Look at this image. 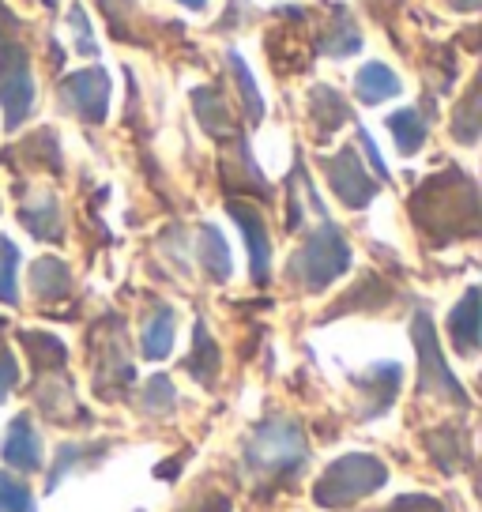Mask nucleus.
Masks as SVG:
<instances>
[{
    "instance_id": "nucleus-1",
    "label": "nucleus",
    "mask_w": 482,
    "mask_h": 512,
    "mask_svg": "<svg viewBox=\"0 0 482 512\" xmlns=\"http://www.w3.org/2000/svg\"><path fill=\"white\" fill-rule=\"evenodd\" d=\"M306 456V433L294 418H264L253 426L249 441H245V467L260 479L290 475L306 464Z\"/></svg>"
},
{
    "instance_id": "nucleus-2",
    "label": "nucleus",
    "mask_w": 482,
    "mask_h": 512,
    "mask_svg": "<svg viewBox=\"0 0 482 512\" xmlns=\"http://www.w3.org/2000/svg\"><path fill=\"white\" fill-rule=\"evenodd\" d=\"M388 482V467L373 456L351 452L321 475V482L313 486V497L321 509H351L354 501L370 497L373 490H381Z\"/></svg>"
},
{
    "instance_id": "nucleus-3",
    "label": "nucleus",
    "mask_w": 482,
    "mask_h": 512,
    "mask_svg": "<svg viewBox=\"0 0 482 512\" xmlns=\"http://www.w3.org/2000/svg\"><path fill=\"white\" fill-rule=\"evenodd\" d=\"M347 268H351V249L339 234V226L321 223V230H313L290 260V279L302 290H324Z\"/></svg>"
},
{
    "instance_id": "nucleus-4",
    "label": "nucleus",
    "mask_w": 482,
    "mask_h": 512,
    "mask_svg": "<svg viewBox=\"0 0 482 512\" xmlns=\"http://www.w3.org/2000/svg\"><path fill=\"white\" fill-rule=\"evenodd\" d=\"M411 336H415V347H418V392L441 396V400H456L460 407H467V392L460 388V381L452 377V369L445 366V358H441L434 324H430V313H426V309L415 313Z\"/></svg>"
},
{
    "instance_id": "nucleus-5",
    "label": "nucleus",
    "mask_w": 482,
    "mask_h": 512,
    "mask_svg": "<svg viewBox=\"0 0 482 512\" xmlns=\"http://www.w3.org/2000/svg\"><path fill=\"white\" fill-rule=\"evenodd\" d=\"M0 106H4V125L19 128L23 117L34 106V80H31V53L19 42L0 46Z\"/></svg>"
},
{
    "instance_id": "nucleus-6",
    "label": "nucleus",
    "mask_w": 482,
    "mask_h": 512,
    "mask_svg": "<svg viewBox=\"0 0 482 512\" xmlns=\"http://www.w3.org/2000/svg\"><path fill=\"white\" fill-rule=\"evenodd\" d=\"M61 95H65V106L76 113V117L91 121V125H102V121H106V110H110V76H106V68L72 72V76L61 83Z\"/></svg>"
},
{
    "instance_id": "nucleus-7",
    "label": "nucleus",
    "mask_w": 482,
    "mask_h": 512,
    "mask_svg": "<svg viewBox=\"0 0 482 512\" xmlns=\"http://www.w3.org/2000/svg\"><path fill=\"white\" fill-rule=\"evenodd\" d=\"M324 174H328V185L336 192L347 208H366L373 196H377V181L366 174L362 159L354 155V147H343L332 159L324 162Z\"/></svg>"
},
{
    "instance_id": "nucleus-8",
    "label": "nucleus",
    "mask_w": 482,
    "mask_h": 512,
    "mask_svg": "<svg viewBox=\"0 0 482 512\" xmlns=\"http://www.w3.org/2000/svg\"><path fill=\"white\" fill-rule=\"evenodd\" d=\"M230 215H234V223L241 226V234L249 241V256H253V279L264 283L268 279V260H272V245H268V226L260 219V211L253 204H245V200H234L230 204Z\"/></svg>"
},
{
    "instance_id": "nucleus-9",
    "label": "nucleus",
    "mask_w": 482,
    "mask_h": 512,
    "mask_svg": "<svg viewBox=\"0 0 482 512\" xmlns=\"http://www.w3.org/2000/svg\"><path fill=\"white\" fill-rule=\"evenodd\" d=\"M0 452H4V460L16 467V471H38V467H42V441H38V433H34L31 418L19 415L16 422L8 426Z\"/></svg>"
},
{
    "instance_id": "nucleus-10",
    "label": "nucleus",
    "mask_w": 482,
    "mask_h": 512,
    "mask_svg": "<svg viewBox=\"0 0 482 512\" xmlns=\"http://www.w3.org/2000/svg\"><path fill=\"white\" fill-rule=\"evenodd\" d=\"M449 336L460 354L479 351V287L467 290L464 302L449 313Z\"/></svg>"
},
{
    "instance_id": "nucleus-11",
    "label": "nucleus",
    "mask_w": 482,
    "mask_h": 512,
    "mask_svg": "<svg viewBox=\"0 0 482 512\" xmlns=\"http://www.w3.org/2000/svg\"><path fill=\"white\" fill-rule=\"evenodd\" d=\"M31 290L34 298H42V302H57V298H65L68 290H72V272L61 260L42 256V260L31 264Z\"/></svg>"
},
{
    "instance_id": "nucleus-12",
    "label": "nucleus",
    "mask_w": 482,
    "mask_h": 512,
    "mask_svg": "<svg viewBox=\"0 0 482 512\" xmlns=\"http://www.w3.org/2000/svg\"><path fill=\"white\" fill-rule=\"evenodd\" d=\"M309 117H313V125L321 128V132H336L339 125L351 121V106L332 87H313V95H309Z\"/></svg>"
},
{
    "instance_id": "nucleus-13",
    "label": "nucleus",
    "mask_w": 482,
    "mask_h": 512,
    "mask_svg": "<svg viewBox=\"0 0 482 512\" xmlns=\"http://www.w3.org/2000/svg\"><path fill=\"white\" fill-rule=\"evenodd\" d=\"M185 369H189V373H193V377L204 384V388H211V381L219 377V347H215V339L208 336L204 320H196L193 354L185 358Z\"/></svg>"
},
{
    "instance_id": "nucleus-14",
    "label": "nucleus",
    "mask_w": 482,
    "mask_h": 512,
    "mask_svg": "<svg viewBox=\"0 0 482 512\" xmlns=\"http://www.w3.org/2000/svg\"><path fill=\"white\" fill-rule=\"evenodd\" d=\"M354 91H358V98H362L366 106H377V102H385V98L400 95V80L392 76V68L373 61L354 76Z\"/></svg>"
},
{
    "instance_id": "nucleus-15",
    "label": "nucleus",
    "mask_w": 482,
    "mask_h": 512,
    "mask_svg": "<svg viewBox=\"0 0 482 512\" xmlns=\"http://www.w3.org/2000/svg\"><path fill=\"white\" fill-rule=\"evenodd\" d=\"M170 351H174V309L159 305L144 328V354L151 362H162Z\"/></svg>"
},
{
    "instance_id": "nucleus-16",
    "label": "nucleus",
    "mask_w": 482,
    "mask_h": 512,
    "mask_svg": "<svg viewBox=\"0 0 482 512\" xmlns=\"http://www.w3.org/2000/svg\"><path fill=\"white\" fill-rule=\"evenodd\" d=\"M400 377H403V369L396 366V362H377V366L362 377V392H377V403H373L370 418H377L388 403L396 400V392H400Z\"/></svg>"
},
{
    "instance_id": "nucleus-17",
    "label": "nucleus",
    "mask_w": 482,
    "mask_h": 512,
    "mask_svg": "<svg viewBox=\"0 0 482 512\" xmlns=\"http://www.w3.org/2000/svg\"><path fill=\"white\" fill-rule=\"evenodd\" d=\"M19 219H23V226L31 230L34 238H42V241L61 238V208H57V200H53V196H42L38 204H27Z\"/></svg>"
},
{
    "instance_id": "nucleus-18",
    "label": "nucleus",
    "mask_w": 482,
    "mask_h": 512,
    "mask_svg": "<svg viewBox=\"0 0 482 512\" xmlns=\"http://www.w3.org/2000/svg\"><path fill=\"white\" fill-rule=\"evenodd\" d=\"M200 264L208 268L211 279H230L234 272V264H230V249H226L223 234L215 230V226H200Z\"/></svg>"
},
{
    "instance_id": "nucleus-19",
    "label": "nucleus",
    "mask_w": 482,
    "mask_h": 512,
    "mask_svg": "<svg viewBox=\"0 0 482 512\" xmlns=\"http://www.w3.org/2000/svg\"><path fill=\"white\" fill-rule=\"evenodd\" d=\"M23 347L31 351V362L38 373H46V369H61L65 366V343L57 336H49V332H23Z\"/></svg>"
},
{
    "instance_id": "nucleus-20",
    "label": "nucleus",
    "mask_w": 482,
    "mask_h": 512,
    "mask_svg": "<svg viewBox=\"0 0 482 512\" xmlns=\"http://www.w3.org/2000/svg\"><path fill=\"white\" fill-rule=\"evenodd\" d=\"M385 125H388V132L396 136V147H400L403 155H415L418 147H422V140H426V121H422V113L418 110L392 113Z\"/></svg>"
},
{
    "instance_id": "nucleus-21",
    "label": "nucleus",
    "mask_w": 482,
    "mask_h": 512,
    "mask_svg": "<svg viewBox=\"0 0 482 512\" xmlns=\"http://www.w3.org/2000/svg\"><path fill=\"white\" fill-rule=\"evenodd\" d=\"M193 102H196V113H200V121H204L208 132H215V136H226V132H230L234 117H230V110H226V102H223L219 91L200 87V91L193 95Z\"/></svg>"
},
{
    "instance_id": "nucleus-22",
    "label": "nucleus",
    "mask_w": 482,
    "mask_h": 512,
    "mask_svg": "<svg viewBox=\"0 0 482 512\" xmlns=\"http://www.w3.org/2000/svg\"><path fill=\"white\" fill-rule=\"evenodd\" d=\"M332 16H336V23H332V31H328V38H324V53L347 57V53H354V49L362 46V34H358V27L351 23L347 8H336Z\"/></svg>"
},
{
    "instance_id": "nucleus-23",
    "label": "nucleus",
    "mask_w": 482,
    "mask_h": 512,
    "mask_svg": "<svg viewBox=\"0 0 482 512\" xmlns=\"http://www.w3.org/2000/svg\"><path fill=\"white\" fill-rule=\"evenodd\" d=\"M106 456V445H98L95 452H91V445H61V452H57V464H53V475H49L46 490H57V482L65 479V475H72V467L76 464H95V460H102Z\"/></svg>"
},
{
    "instance_id": "nucleus-24",
    "label": "nucleus",
    "mask_w": 482,
    "mask_h": 512,
    "mask_svg": "<svg viewBox=\"0 0 482 512\" xmlns=\"http://www.w3.org/2000/svg\"><path fill=\"white\" fill-rule=\"evenodd\" d=\"M16 268H19V249L8 238H0V302L4 305L19 302Z\"/></svg>"
},
{
    "instance_id": "nucleus-25",
    "label": "nucleus",
    "mask_w": 482,
    "mask_h": 512,
    "mask_svg": "<svg viewBox=\"0 0 482 512\" xmlns=\"http://www.w3.org/2000/svg\"><path fill=\"white\" fill-rule=\"evenodd\" d=\"M230 68H234L238 91H241V98H245V113H249V121H260V117H264V98H260L257 83H253V76H249V68H245V61H241L238 53H230Z\"/></svg>"
},
{
    "instance_id": "nucleus-26",
    "label": "nucleus",
    "mask_w": 482,
    "mask_h": 512,
    "mask_svg": "<svg viewBox=\"0 0 482 512\" xmlns=\"http://www.w3.org/2000/svg\"><path fill=\"white\" fill-rule=\"evenodd\" d=\"M174 403H177V392H174V384H170V377H151L144 388V411L147 415H170L174 411Z\"/></svg>"
},
{
    "instance_id": "nucleus-27",
    "label": "nucleus",
    "mask_w": 482,
    "mask_h": 512,
    "mask_svg": "<svg viewBox=\"0 0 482 512\" xmlns=\"http://www.w3.org/2000/svg\"><path fill=\"white\" fill-rule=\"evenodd\" d=\"M0 512H34V497L27 490V482H19L16 475L0 471Z\"/></svg>"
},
{
    "instance_id": "nucleus-28",
    "label": "nucleus",
    "mask_w": 482,
    "mask_h": 512,
    "mask_svg": "<svg viewBox=\"0 0 482 512\" xmlns=\"http://www.w3.org/2000/svg\"><path fill=\"white\" fill-rule=\"evenodd\" d=\"M475 102H479V91H471V95L464 98L460 113L452 117V132H456V140H460V144H475V136H479V117H475Z\"/></svg>"
},
{
    "instance_id": "nucleus-29",
    "label": "nucleus",
    "mask_w": 482,
    "mask_h": 512,
    "mask_svg": "<svg viewBox=\"0 0 482 512\" xmlns=\"http://www.w3.org/2000/svg\"><path fill=\"white\" fill-rule=\"evenodd\" d=\"M68 23L76 27V49H80L83 57H95V53H98V42L91 38V27H87V12H83L80 4L72 8V16H68Z\"/></svg>"
},
{
    "instance_id": "nucleus-30",
    "label": "nucleus",
    "mask_w": 482,
    "mask_h": 512,
    "mask_svg": "<svg viewBox=\"0 0 482 512\" xmlns=\"http://www.w3.org/2000/svg\"><path fill=\"white\" fill-rule=\"evenodd\" d=\"M19 381V369H16V358L8 351H0V400H8V392H12V384Z\"/></svg>"
},
{
    "instance_id": "nucleus-31",
    "label": "nucleus",
    "mask_w": 482,
    "mask_h": 512,
    "mask_svg": "<svg viewBox=\"0 0 482 512\" xmlns=\"http://www.w3.org/2000/svg\"><path fill=\"white\" fill-rule=\"evenodd\" d=\"M388 512H445V509L437 501H430V497H400Z\"/></svg>"
},
{
    "instance_id": "nucleus-32",
    "label": "nucleus",
    "mask_w": 482,
    "mask_h": 512,
    "mask_svg": "<svg viewBox=\"0 0 482 512\" xmlns=\"http://www.w3.org/2000/svg\"><path fill=\"white\" fill-rule=\"evenodd\" d=\"M358 144H362V151L370 155V162H373V170H377V177H388V166H385V159H381V151L373 147L370 132H358Z\"/></svg>"
},
{
    "instance_id": "nucleus-33",
    "label": "nucleus",
    "mask_w": 482,
    "mask_h": 512,
    "mask_svg": "<svg viewBox=\"0 0 482 512\" xmlns=\"http://www.w3.org/2000/svg\"><path fill=\"white\" fill-rule=\"evenodd\" d=\"M12 31H19V16L8 4H0V38H8Z\"/></svg>"
},
{
    "instance_id": "nucleus-34",
    "label": "nucleus",
    "mask_w": 482,
    "mask_h": 512,
    "mask_svg": "<svg viewBox=\"0 0 482 512\" xmlns=\"http://www.w3.org/2000/svg\"><path fill=\"white\" fill-rule=\"evenodd\" d=\"M181 4H189V8H204L208 0H181Z\"/></svg>"
}]
</instances>
